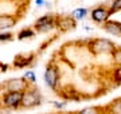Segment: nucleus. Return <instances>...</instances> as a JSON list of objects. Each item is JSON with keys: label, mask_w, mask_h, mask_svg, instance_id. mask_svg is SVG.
I'll list each match as a JSON object with an SVG mask.
<instances>
[{"label": "nucleus", "mask_w": 121, "mask_h": 114, "mask_svg": "<svg viewBox=\"0 0 121 114\" xmlns=\"http://www.w3.org/2000/svg\"><path fill=\"white\" fill-rule=\"evenodd\" d=\"M58 78H59V75H58L56 67L55 66L47 67V70H46V73H44V81H46L47 86H50V87H55L56 83H58Z\"/></svg>", "instance_id": "obj_4"}, {"label": "nucleus", "mask_w": 121, "mask_h": 114, "mask_svg": "<svg viewBox=\"0 0 121 114\" xmlns=\"http://www.w3.org/2000/svg\"><path fill=\"white\" fill-rule=\"evenodd\" d=\"M32 36H34V31L24 28V30H22L19 34H17V39L23 40V39H27V38H32Z\"/></svg>", "instance_id": "obj_12"}, {"label": "nucleus", "mask_w": 121, "mask_h": 114, "mask_svg": "<svg viewBox=\"0 0 121 114\" xmlns=\"http://www.w3.org/2000/svg\"><path fill=\"white\" fill-rule=\"evenodd\" d=\"M104 28L106 32L112 34L114 36H121V23L113 22V20H106L104 24Z\"/></svg>", "instance_id": "obj_7"}, {"label": "nucleus", "mask_w": 121, "mask_h": 114, "mask_svg": "<svg viewBox=\"0 0 121 114\" xmlns=\"http://www.w3.org/2000/svg\"><path fill=\"white\" fill-rule=\"evenodd\" d=\"M55 26L60 27L62 30H70V28H74L75 27V22H74L73 18L65 16V18H60L58 20H55Z\"/></svg>", "instance_id": "obj_8"}, {"label": "nucleus", "mask_w": 121, "mask_h": 114, "mask_svg": "<svg viewBox=\"0 0 121 114\" xmlns=\"http://www.w3.org/2000/svg\"><path fill=\"white\" fill-rule=\"evenodd\" d=\"M112 110L116 113H121V101H117L114 105H112Z\"/></svg>", "instance_id": "obj_18"}, {"label": "nucleus", "mask_w": 121, "mask_h": 114, "mask_svg": "<svg viewBox=\"0 0 121 114\" xmlns=\"http://www.w3.org/2000/svg\"><path fill=\"white\" fill-rule=\"evenodd\" d=\"M117 11H121V0H114V3L112 5V9L110 12H117Z\"/></svg>", "instance_id": "obj_15"}, {"label": "nucleus", "mask_w": 121, "mask_h": 114, "mask_svg": "<svg viewBox=\"0 0 121 114\" xmlns=\"http://www.w3.org/2000/svg\"><path fill=\"white\" fill-rule=\"evenodd\" d=\"M23 91H9L4 95V106L8 109H16L20 106Z\"/></svg>", "instance_id": "obj_3"}, {"label": "nucleus", "mask_w": 121, "mask_h": 114, "mask_svg": "<svg viewBox=\"0 0 121 114\" xmlns=\"http://www.w3.org/2000/svg\"><path fill=\"white\" fill-rule=\"evenodd\" d=\"M110 15H112L110 11H108L106 8H102V7H98V8L93 9V12H91V19L97 23H105L109 19Z\"/></svg>", "instance_id": "obj_5"}, {"label": "nucleus", "mask_w": 121, "mask_h": 114, "mask_svg": "<svg viewBox=\"0 0 121 114\" xmlns=\"http://www.w3.org/2000/svg\"><path fill=\"white\" fill-rule=\"evenodd\" d=\"M43 3H44L43 0H36V4L38 5H43Z\"/></svg>", "instance_id": "obj_20"}, {"label": "nucleus", "mask_w": 121, "mask_h": 114, "mask_svg": "<svg viewBox=\"0 0 121 114\" xmlns=\"http://www.w3.org/2000/svg\"><path fill=\"white\" fill-rule=\"evenodd\" d=\"M26 79H30V82H35V75L32 71H27L26 73Z\"/></svg>", "instance_id": "obj_19"}, {"label": "nucleus", "mask_w": 121, "mask_h": 114, "mask_svg": "<svg viewBox=\"0 0 121 114\" xmlns=\"http://www.w3.org/2000/svg\"><path fill=\"white\" fill-rule=\"evenodd\" d=\"M86 13L87 11L85 8H77V9H74V12H73V18L74 19H83L85 16H86Z\"/></svg>", "instance_id": "obj_13"}, {"label": "nucleus", "mask_w": 121, "mask_h": 114, "mask_svg": "<svg viewBox=\"0 0 121 114\" xmlns=\"http://www.w3.org/2000/svg\"><path fill=\"white\" fill-rule=\"evenodd\" d=\"M9 40H12V34H9V32L0 34V42H9Z\"/></svg>", "instance_id": "obj_16"}, {"label": "nucleus", "mask_w": 121, "mask_h": 114, "mask_svg": "<svg viewBox=\"0 0 121 114\" xmlns=\"http://www.w3.org/2000/svg\"><path fill=\"white\" fill-rule=\"evenodd\" d=\"M114 79L117 82H121V65L117 67V70L114 71Z\"/></svg>", "instance_id": "obj_17"}, {"label": "nucleus", "mask_w": 121, "mask_h": 114, "mask_svg": "<svg viewBox=\"0 0 121 114\" xmlns=\"http://www.w3.org/2000/svg\"><path fill=\"white\" fill-rule=\"evenodd\" d=\"M31 55H17V57H15V61H13V65L16 67H19V69H22V67H26L27 65H30L31 62Z\"/></svg>", "instance_id": "obj_10"}, {"label": "nucleus", "mask_w": 121, "mask_h": 114, "mask_svg": "<svg viewBox=\"0 0 121 114\" xmlns=\"http://www.w3.org/2000/svg\"><path fill=\"white\" fill-rule=\"evenodd\" d=\"M40 103V95H39L38 90H28V91H23L22 102H20V107H34V106Z\"/></svg>", "instance_id": "obj_2"}, {"label": "nucleus", "mask_w": 121, "mask_h": 114, "mask_svg": "<svg viewBox=\"0 0 121 114\" xmlns=\"http://www.w3.org/2000/svg\"><path fill=\"white\" fill-rule=\"evenodd\" d=\"M113 58H114V61L121 63V47L120 48H114L113 50Z\"/></svg>", "instance_id": "obj_14"}, {"label": "nucleus", "mask_w": 121, "mask_h": 114, "mask_svg": "<svg viewBox=\"0 0 121 114\" xmlns=\"http://www.w3.org/2000/svg\"><path fill=\"white\" fill-rule=\"evenodd\" d=\"M90 51L94 54H105V53H113L114 44L108 39H94L90 43Z\"/></svg>", "instance_id": "obj_1"}, {"label": "nucleus", "mask_w": 121, "mask_h": 114, "mask_svg": "<svg viewBox=\"0 0 121 114\" xmlns=\"http://www.w3.org/2000/svg\"><path fill=\"white\" fill-rule=\"evenodd\" d=\"M16 24V19L9 15H0V30H7Z\"/></svg>", "instance_id": "obj_9"}, {"label": "nucleus", "mask_w": 121, "mask_h": 114, "mask_svg": "<svg viewBox=\"0 0 121 114\" xmlns=\"http://www.w3.org/2000/svg\"><path fill=\"white\" fill-rule=\"evenodd\" d=\"M27 82L22 78L17 79H11L8 83L5 85V87L8 89L9 91H23V90H27Z\"/></svg>", "instance_id": "obj_6"}, {"label": "nucleus", "mask_w": 121, "mask_h": 114, "mask_svg": "<svg viewBox=\"0 0 121 114\" xmlns=\"http://www.w3.org/2000/svg\"><path fill=\"white\" fill-rule=\"evenodd\" d=\"M55 27V19L50 20V22H43V23H36L35 28L38 32H47L48 30H52Z\"/></svg>", "instance_id": "obj_11"}]
</instances>
